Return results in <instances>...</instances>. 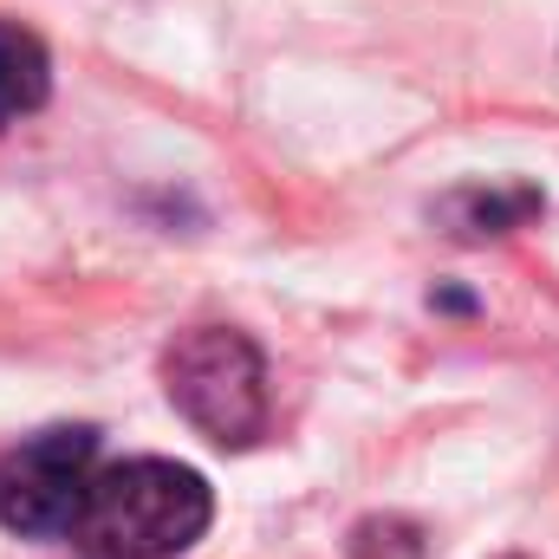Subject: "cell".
Returning a JSON list of instances; mask_svg holds the SVG:
<instances>
[{
	"label": "cell",
	"instance_id": "7a4b0ae2",
	"mask_svg": "<svg viewBox=\"0 0 559 559\" xmlns=\"http://www.w3.org/2000/svg\"><path fill=\"white\" fill-rule=\"evenodd\" d=\"M163 391L222 449H248L254 436H267V358L235 325H189L163 352Z\"/></svg>",
	"mask_w": 559,
	"mask_h": 559
},
{
	"label": "cell",
	"instance_id": "277c9868",
	"mask_svg": "<svg viewBox=\"0 0 559 559\" xmlns=\"http://www.w3.org/2000/svg\"><path fill=\"white\" fill-rule=\"evenodd\" d=\"M52 92V59L39 46V33H26L20 20H0V131L20 124L26 111H39Z\"/></svg>",
	"mask_w": 559,
	"mask_h": 559
},
{
	"label": "cell",
	"instance_id": "6da1fadb",
	"mask_svg": "<svg viewBox=\"0 0 559 559\" xmlns=\"http://www.w3.org/2000/svg\"><path fill=\"white\" fill-rule=\"evenodd\" d=\"M215 521V495L195 468L169 455H131L92 475L79 534L105 559H176L189 554Z\"/></svg>",
	"mask_w": 559,
	"mask_h": 559
},
{
	"label": "cell",
	"instance_id": "3957f363",
	"mask_svg": "<svg viewBox=\"0 0 559 559\" xmlns=\"http://www.w3.org/2000/svg\"><path fill=\"white\" fill-rule=\"evenodd\" d=\"M92 475H98V429L59 423L26 436L0 462V527H13L20 540H72Z\"/></svg>",
	"mask_w": 559,
	"mask_h": 559
}]
</instances>
